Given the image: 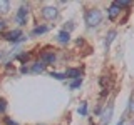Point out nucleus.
Returning <instances> with one entry per match:
<instances>
[{"instance_id":"1","label":"nucleus","mask_w":134,"mask_h":125,"mask_svg":"<svg viewBox=\"0 0 134 125\" xmlns=\"http://www.w3.org/2000/svg\"><path fill=\"white\" fill-rule=\"evenodd\" d=\"M100 20H102V14H100V10H97V8H91V10H87L86 23L89 25V27H96V25H99Z\"/></svg>"},{"instance_id":"2","label":"nucleus","mask_w":134,"mask_h":125,"mask_svg":"<svg viewBox=\"0 0 134 125\" xmlns=\"http://www.w3.org/2000/svg\"><path fill=\"white\" fill-rule=\"evenodd\" d=\"M42 17L47 20H54L57 17V8L55 7H44L42 8Z\"/></svg>"},{"instance_id":"3","label":"nucleus","mask_w":134,"mask_h":125,"mask_svg":"<svg viewBox=\"0 0 134 125\" xmlns=\"http://www.w3.org/2000/svg\"><path fill=\"white\" fill-rule=\"evenodd\" d=\"M27 14H29L27 7L19 8V12H17V22H19V25H25V22H27Z\"/></svg>"},{"instance_id":"4","label":"nucleus","mask_w":134,"mask_h":125,"mask_svg":"<svg viewBox=\"0 0 134 125\" xmlns=\"http://www.w3.org/2000/svg\"><path fill=\"white\" fill-rule=\"evenodd\" d=\"M20 35H22V32H20L19 28H17V30L7 32V33H5L3 37H5V40H8V42H19V40H20V39H19Z\"/></svg>"},{"instance_id":"5","label":"nucleus","mask_w":134,"mask_h":125,"mask_svg":"<svg viewBox=\"0 0 134 125\" xmlns=\"http://www.w3.org/2000/svg\"><path fill=\"white\" fill-rule=\"evenodd\" d=\"M111 117H112V105H109L106 110L102 112V115H100V123L102 125H106L109 123V120H111Z\"/></svg>"},{"instance_id":"6","label":"nucleus","mask_w":134,"mask_h":125,"mask_svg":"<svg viewBox=\"0 0 134 125\" xmlns=\"http://www.w3.org/2000/svg\"><path fill=\"white\" fill-rule=\"evenodd\" d=\"M119 12H121V8L117 7L116 2H114L111 7H109V18H111V20H116V17L119 15Z\"/></svg>"},{"instance_id":"7","label":"nucleus","mask_w":134,"mask_h":125,"mask_svg":"<svg viewBox=\"0 0 134 125\" xmlns=\"http://www.w3.org/2000/svg\"><path fill=\"white\" fill-rule=\"evenodd\" d=\"M65 75H67V78H82V73H81V70H77V68H69L65 72Z\"/></svg>"},{"instance_id":"8","label":"nucleus","mask_w":134,"mask_h":125,"mask_svg":"<svg viewBox=\"0 0 134 125\" xmlns=\"http://www.w3.org/2000/svg\"><path fill=\"white\" fill-rule=\"evenodd\" d=\"M57 40L60 42V43H67V42L70 40V33H69V32H65V30L59 32V35H57Z\"/></svg>"},{"instance_id":"9","label":"nucleus","mask_w":134,"mask_h":125,"mask_svg":"<svg viewBox=\"0 0 134 125\" xmlns=\"http://www.w3.org/2000/svg\"><path fill=\"white\" fill-rule=\"evenodd\" d=\"M44 68H45V64H44L42 60H39V62H35V64H34L32 72H34V73H40V72H44Z\"/></svg>"},{"instance_id":"10","label":"nucleus","mask_w":134,"mask_h":125,"mask_svg":"<svg viewBox=\"0 0 134 125\" xmlns=\"http://www.w3.org/2000/svg\"><path fill=\"white\" fill-rule=\"evenodd\" d=\"M42 62H44L45 65L54 64V62H55V55H54V53H44V55H42Z\"/></svg>"},{"instance_id":"11","label":"nucleus","mask_w":134,"mask_h":125,"mask_svg":"<svg viewBox=\"0 0 134 125\" xmlns=\"http://www.w3.org/2000/svg\"><path fill=\"white\" fill-rule=\"evenodd\" d=\"M47 30H49V28L45 27V25H40V27H35L32 30V35H42V33H45Z\"/></svg>"},{"instance_id":"12","label":"nucleus","mask_w":134,"mask_h":125,"mask_svg":"<svg viewBox=\"0 0 134 125\" xmlns=\"http://www.w3.org/2000/svg\"><path fill=\"white\" fill-rule=\"evenodd\" d=\"M8 8H10V2H7V0H0V14L8 12Z\"/></svg>"},{"instance_id":"13","label":"nucleus","mask_w":134,"mask_h":125,"mask_svg":"<svg viewBox=\"0 0 134 125\" xmlns=\"http://www.w3.org/2000/svg\"><path fill=\"white\" fill-rule=\"evenodd\" d=\"M116 5L119 7V8H122V7H131V5H132V2H129V0H117Z\"/></svg>"},{"instance_id":"14","label":"nucleus","mask_w":134,"mask_h":125,"mask_svg":"<svg viewBox=\"0 0 134 125\" xmlns=\"http://www.w3.org/2000/svg\"><path fill=\"white\" fill-rule=\"evenodd\" d=\"M114 37H116V32H114V30H111V32L107 33V39H106V45H107V47L111 45V42L114 40Z\"/></svg>"},{"instance_id":"15","label":"nucleus","mask_w":134,"mask_h":125,"mask_svg":"<svg viewBox=\"0 0 134 125\" xmlns=\"http://www.w3.org/2000/svg\"><path fill=\"white\" fill-rule=\"evenodd\" d=\"M50 77H55L57 80H64V78H67V75H65V73H57V72H52V73H50Z\"/></svg>"},{"instance_id":"16","label":"nucleus","mask_w":134,"mask_h":125,"mask_svg":"<svg viewBox=\"0 0 134 125\" xmlns=\"http://www.w3.org/2000/svg\"><path fill=\"white\" fill-rule=\"evenodd\" d=\"M82 85V78H77V80H74L72 83H70V89H77V87Z\"/></svg>"},{"instance_id":"17","label":"nucleus","mask_w":134,"mask_h":125,"mask_svg":"<svg viewBox=\"0 0 134 125\" xmlns=\"http://www.w3.org/2000/svg\"><path fill=\"white\" fill-rule=\"evenodd\" d=\"M79 114H81V115H86V114H87V103H86V102H84L82 105L79 107Z\"/></svg>"},{"instance_id":"18","label":"nucleus","mask_w":134,"mask_h":125,"mask_svg":"<svg viewBox=\"0 0 134 125\" xmlns=\"http://www.w3.org/2000/svg\"><path fill=\"white\" fill-rule=\"evenodd\" d=\"M5 108H7L5 98H0V114H3V112H5Z\"/></svg>"},{"instance_id":"19","label":"nucleus","mask_w":134,"mask_h":125,"mask_svg":"<svg viewBox=\"0 0 134 125\" xmlns=\"http://www.w3.org/2000/svg\"><path fill=\"white\" fill-rule=\"evenodd\" d=\"M17 58H19L20 62H27V60H29V53H20Z\"/></svg>"},{"instance_id":"20","label":"nucleus","mask_w":134,"mask_h":125,"mask_svg":"<svg viewBox=\"0 0 134 125\" xmlns=\"http://www.w3.org/2000/svg\"><path fill=\"white\" fill-rule=\"evenodd\" d=\"M129 112H131V114H134V100H131V102H129Z\"/></svg>"},{"instance_id":"21","label":"nucleus","mask_w":134,"mask_h":125,"mask_svg":"<svg viewBox=\"0 0 134 125\" xmlns=\"http://www.w3.org/2000/svg\"><path fill=\"white\" fill-rule=\"evenodd\" d=\"M5 123H7V125H17L12 118H5Z\"/></svg>"},{"instance_id":"22","label":"nucleus","mask_w":134,"mask_h":125,"mask_svg":"<svg viewBox=\"0 0 134 125\" xmlns=\"http://www.w3.org/2000/svg\"><path fill=\"white\" fill-rule=\"evenodd\" d=\"M3 27H5V22H3V20H0V30H2Z\"/></svg>"},{"instance_id":"23","label":"nucleus","mask_w":134,"mask_h":125,"mask_svg":"<svg viewBox=\"0 0 134 125\" xmlns=\"http://www.w3.org/2000/svg\"><path fill=\"white\" fill-rule=\"evenodd\" d=\"M117 125H122V120H121V122H119V123H117Z\"/></svg>"}]
</instances>
